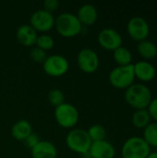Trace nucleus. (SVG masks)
I'll use <instances>...</instances> for the list:
<instances>
[{"instance_id":"obj_1","label":"nucleus","mask_w":157,"mask_h":158,"mask_svg":"<svg viewBox=\"0 0 157 158\" xmlns=\"http://www.w3.org/2000/svg\"><path fill=\"white\" fill-rule=\"evenodd\" d=\"M126 102L136 110L147 109L153 99L152 92L143 83H133L125 91Z\"/></svg>"},{"instance_id":"obj_2","label":"nucleus","mask_w":157,"mask_h":158,"mask_svg":"<svg viewBox=\"0 0 157 158\" xmlns=\"http://www.w3.org/2000/svg\"><path fill=\"white\" fill-rule=\"evenodd\" d=\"M55 28L61 36L71 38L81 32L82 25L76 15L69 12H64L56 19Z\"/></svg>"},{"instance_id":"obj_3","label":"nucleus","mask_w":157,"mask_h":158,"mask_svg":"<svg viewBox=\"0 0 157 158\" xmlns=\"http://www.w3.org/2000/svg\"><path fill=\"white\" fill-rule=\"evenodd\" d=\"M66 143L69 150L82 156L89 153L93 142L90 139L87 131L73 129L68 133L66 137Z\"/></svg>"},{"instance_id":"obj_4","label":"nucleus","mask_w":157,"mask_h":158,"mask_svg":"<svg viewBox=\"0 0 157 158\" xmlns=\"http://www.w3.org/2000/svg\"><path fill=\"white\" fill-rule=\"evenodd\" d=\"M109 82L117 89H127L134 83L135 74L133 64L128 66H118L111 70L108 76Z\"/></svg>"},{"instance_id":"obj_5","label":"nucleus","mask_w":157,"mask_h":158,"mask_svg":"<svg viewBox=\"0 0 157 158\" xmlns=\"http://www.w3.org/2000/svg\"><path fill=\"white\" fill-rule=\"evenodd\" d=\"M151 153V147L142 137H130L121 149L122 158H146Z\"/></svg>"},{"instance_id":"obj_6","label":"nucleus","mask_w":157,"mask_h":158,"mask_svg":"<svg viewBox=\"0 0 157 158\" xmlns=\"http://www.w3.org/2000/svg\"><path fill=\"white\" fill-rule=\"evenodd\" d=\"M55 118L60 127L64 129H72L77 125L80 115L78 109L73 105L64 103L56 107Z\"/></svg>"},{"instance_id":"obj_7","label":"nucleus","mask_w":157,"mask_h":158,"mask_svg":"<svg viewBox=\"0 0 157 158\" xmlns=\"http://www.w3.org/2000/svg\"><path fill=\"white\" fill-rule=\"evenodd\" d=\"M43 69L45 74L51 77H61L65 75L68 69V60L61 55H53L46 57L43 63Z\"/></svg>"},{"instance_id":"obj_8","label":"nucleus","mask_w":157,"mask_h":158,"mask_svg":"<svg viewBox=\"0 0 157 158\" xmlns=\"http://www.w3.org/2000/svg\"><path fill=\"white\" fill-rule=\"evenodd\" d=\"M79 69L84 73H93L99 68V56L97 53L91 48L81 49L77 56Z\"/></svg>"},{"instance_id":"obj_9","label":"nucleus","mask_w":157,"mask_h":158,"mask_svg":"<svg viewBox=\"0 0 157 158\" xmlns=\"http://www.w3.org/2000/svg\"><path fill=\"white\" fill-rule=\"evenodd\" d=\"M127 31L132 40L142 42L147 40V37L150 34V26L145 19L142 17H133L127 24Z\"/></svg>"},{"instance_id":"obj_10","label":"nucleus","mask_w":157,"mask_h":158,"mask_svg":"<svg viewBox=\"0 0 157 158\" xmlns=\"http://www.w3.org/2000/svg\"><path fill=\"white\" fill-rule=\"evenodd\" d=\"M55 20L56 19L52 13L44 9H39L31 15L30 25L36 31L47 32L55 27Z\"/></svg>"},{"instance_id":"obj_11","label":"nucleus","mask_w":157,"mask_h":158,"mask_svg":"<svg viewBox=\"0 0 157 158\" xmlns=\"http://www.w3.org/2000/svg\"><path fill=\"white\" fill-rule=\"evenodd\" d=\"M97 41L102 48L108 51H115L118 47L122 46L123 43L121 34L112 28L103 29L98 33Z\"/></svg>"},{"instance_id":"obj_12","label":"nucleus","mask_w":157,"mask_h":158,"mask_svg":"<svg viewBox=\"0 0 157 158\" xmlns=\"http://www.w3.org/2000/svg\"><path fill=\"white\" fill-rule=\"evenodd\" d=\"M89 155L92 158H114L116 156V149L106 140L93 142L89 150Z\"/></svg>"},{"instance_id":"obj_13","label":"nucleus","mask_w":157,"mask_h":158,"mask_svg":"<svg viewBox=\"0 0 157 158\" xmlns=\"http://www.w3.org/2000/svg\"><path fill=\"white\" fill-rule=\"evenodd\" d=\"M135 78L142 81H152L156 76V69L155 66L147 60H142L133 64Z\"/></svg>"},{"instance_id":"obj_14","label":"nucleus","mask_w":157,"mask_h":158,"mask_svg":"<svg viewBox=\"0 0 157 158\" xmlns=\"http://www.w3.org/2000/svg\"><path fill=\"white\" fill-rule=\"evenodd\" d=\"M17 39L19 43L26 47H31L35 45L36 39L38 37L37 31L30 25V24H24L19 27L16 32Z\"/></svg>"},{"instance_id":"obj_15","label":"nucleus","mask_w":157,"mask_h":158,"mask_svg":"<svg viewBox=\"0 0 157 158\" xmlns=\"http://www.w3.org/2000/svg\"><path fill=\"white\" fill-rule=\"evenodd\" d=\"M32 158H56L57 150L55 144L49 141H40L31 149Z\"/></svg>"},{"instance_id":"obj_16","label":"nucleus","mask_w":157,"mask_h":158,"mask_svg":"<svg viewBox=\"0 0 157 158\" xmlns=\"http://www.w3.org/2000/svg\"><path fill=\"white\" fill-rule=\"evenodd\" d=\"M76 16L82 26H92L98 19V11L93 5L85 4L79 8Z\"/></svg>"},{"instance_id":"obj_17","label":"nucleus","mask_w":157,"mask_h":158,"mask_svg":"<svg viewBox=\"0 0 157 158\" xmlns=\"http://www.w3.org/2000/svg\"><path fill=\"white\" fill-rule=\"evenodd\" d=\"M32 132L31 124L26 119H20L13 124L11 128V135L17 141L23 142Z\"/></svg>"},{"instance_id":"obj_18","label":"nucleus","mask_w":157,"mask_h":158,"mask_svg":"<svg viewBox=\"0 0 157 158\" xmlns=\"http://www.w3.org/2000/svg\"><path fill=\"white\" fill-rule=\"evenodd\" d=\"M137 51L143 58L150 60L157 56V45L152 41L144 40L139 42L137 45Z\"/></svg>"},{"instance_id":"obj_19","label":"nucleus","mask_w":157,"mask_h":158,"mask_svg":"<svg viewBox=\"0 0 157 158\" xmlns=\"http://www.w3.org/2000/svg\"><path fill=\"white\" fill-rule=\"evenodd\" d=\"M151 117L147 109L136 110L131 118V122L133 126L137 129H145L151 122Z\"/></svg>"},{"instance_id":"obj_20","label":"nucleus","mask_w":157,"mask_h":158,"mask_svg":"<svg viewBox=\"0 0 157 158\" xmlns=\"http://www.w3.org/2000/svg\"><path fill=\"white\" fill-rule=\"evenodd\" d=\"M113 57L118 66L130 65L132 60V55L130 51L124 46H120L115 51H113Z\"/></svg>"},{"instance_id":"obj_21","label":"nucleus","mask_w":157,"mask_h":158,"mask_svg":"<svg viewBox=\"0 0 157 158\" xmlns=\"http://www.w3.org/2000/svg\"><path fill=\"white\" fill-rule=\"evenodd\" d=\"M143 140L149 146L157 147V122H151L143 131Z\"/></svg>"},{"instance_id":"obj_22","label":"nucleus","mask_w":157,"mask_h":158,"mask_svg":"<svg viewBox=\"0 0 157 158\" xmlns=\"http://www.w3.org/2000/svg\"><path fill=\"white\" fill-rule=\"evenodd\" d=\"M87 132H88V135H89V137H90V139L92 140L93 143L105 140L106 131L100 124H94V125L91 126L88 129Z\"/></svg>"},{"instance_id":"obj_23","label":"nucleus","mask_w":157,"mask_h":158,"mask_svg":"<svg viewBox=\"0 0 157 158\" xmlns=\"http://www.w3.org/2000/svg\"><path fill=\"white\" fill-rule=\"evenodd\" d=\"M35 45H36V47L46 52L48 50H51L54 47L55 41L52 36H50L48 34H42L37 37Z\"/></svg>"},{"instance_id":"obj_24","label":"nucleus","mask_w":157,"mask_h":158,"mask_svg":"<svg viewBox=\"0 0 157 158\" xmlns=\"http://www.w3.org/2000/svg\"><path fill=\"white\" fill-rule=\"evenodd\" d=\"M47 99L50 105L55 107H57L65 103V95L59 89H52L47 94Z\"/></svg>"},{"instance_id":"obj_25","label":"nucleus","mask_w":157,"mask_h":158,"mask_svg":"<svg viewBox=\"0 0 157 158\" xmlns=\"http://www.w3.org/2000/svg\"><path fill=\"white\" fill-rule=\"evenodd\" d=\"M30 56L31 58L32 59V61L36 62V63H43L47 57V55H46V52L38 48V47H33L31 50V53H30Z\"/></svg>"},{"instance_id":"obj_26","label":"nucleus","mask_w":157,"mask_h":158,"mask_svg":"<svg viewBox=\"0 0 157 158\" xmlns=\"http://www.w3.org/2000/svg\"><path fill=\"white\" fill-rule=\"evenodd\" d=\"M59 5H60V3L57 0H44L43 3V9L52 14H53V12H55L56 10L58 9Z\"/></svg>"},{"instance_id":"obj_27","label":"nucleus","mask_w":157,"mask_h":158,"mask_svg":"<svg viewBox=\"0 0 157 158\" xmlns=\"http://www.w3.org/2000/svg\"><path fill=\"white\" fill-rule=\"evenodd\" d=\"M41 140L39 139V137H38V135H36L35 133H33V132H31L23 142H24V143H25V145L28 147V148H30V149H32L39 142H40Z\"/></svg>"},{"instance_id":"obj_28","label":"nucleus","mask_w":157,"mask_h":158,"mask_svg":"<svg viewBox=\"0 0 157 158\" xmlns=\"http://www.w3.org/2000/svg\"><path fill=\"white\" fill-rule=\"evenodd\" d=\"M147 111H148L151 118H153L155 120V122H157V97L152 99L151 103L149 104V106L147 107Z\"/></svg>"},{"instance_id":"obj_29","label":"nucleus","mask_w":157,"mask_h":158,"mask_svg":"<svg viewBox=\"0 0 157 158\" xmlns=\"http://www.w3.org/2000/svg\"><path fill=\"white\" fill-rule=\"evenodd\" d=\"M146 158H157V152H151Z\"/></svg>"},{"instance_id":"obj_30","label":"nucleus","mask_w":157,"mask_h":158,"mask_svg":"<svg viewBox=\"0 0 157 158\" xmlns=\"http://www.w3.org/2000/svg\"><path fill=\"white\" fill-rule=\"evenodd\" d=\"M155 152H157V147H156V151H155Z\"/></svg>"}]
</instances>
